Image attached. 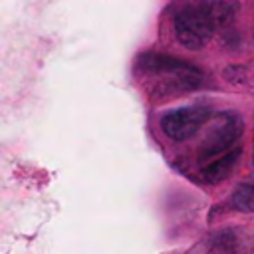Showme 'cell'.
Here are the masks:
<instances>
[{"label":"cell","instance_id":"cell-1","mask_svg":"<svg viewBox=\"0 0 254 254\" xmlns=\"http://www.w3.org/2000/svg\"><path fill=\"white\" fill-rule=\"evenodd\" d=\"M139 67L149 73L167 75L173 81V89H192L200 83L202 71L179 58L163 56V54H145L139 60Z\"/></svg>","mask_w":254,"mask_h":254},{"label":"cell","instance_id":"cell-2","mask_svg":"<svg viewBox=\"0 0 254 254\" xmlns=\"http://www.w3.org/2000/svg\"><path fill=\"white\" fill-rule=\"evenodd\" d=\"M214 22L208 18V14L196 6H187L175 16V34L177 40L189 48V50H200L214 32Z\"/></svg>","mask_w":254,"mask_h":254},{"label":"cell","instance_id":"cell-3","mask_svg":"<svg viewBox=\"0 0 254 254\" xmlns=\"http://www.w3.org/2000/svg\"><path fill=\"white\" fill-rule=\"evenodd\" d=\"M208 117H210V107L200 103L171 109L161 117V131L171 141H187L208 121Z\"/></svg>","mask_w":254,"mask_h":254},{"label":"cell","instance_id":"cell-4","mask_svg":"<svg viewBox=\"0 0 254 254\" xmlns=\"http://www.w3.org/2000/svg\"><path fill=\"white\" fill-rule=\"evenodd\" d=\"M240 133H242L240 117L234 113H226L224 117H220L214 123L210 133L204 137V141L198 149V159L200 161H214V157L218 159V157L230 153L228 149L236 143Z\"/></svg>","mask_w":254,"mask_h":254},{"label":"cell","instance_id":"cell-5","mask_svg":"<svg viewBox=\"0 0 254 254\" xmlns=\"http://www.w3.org/2000/svg\"><path fill=\"white\" fill-rule=\"evenodd\" d=\"M240 157V149H232L230 153L210 161L206 167H202V179L206 183H218L230 175V171L236 165V159Z\"/></svg>","mask_w":254,"mask_h":254},{"label":"cell","instance_id":"cell-6","mask_svg":"<svg viewBox=\"0 0 254 254\" xmlns=\"http://www.w3.org/2000/svg\"><path fill=\"white\" fill-rule=\"evenodd\" d=\"M200 8L208 14L214 26L230 24L236 14V4H230V2H206V4H200Z\"/></svg>","mask_w":254,"mask_h":254},{"label":"cell","instance_id":"cell-7","mask_svg":"<svg viewBox=\"0 0 254 254\" xmlns=\"http://www.w3.org/2000/svg\"><path fill=\"white\" fill-rule=\"evenodd\" d=\"M230 202L234 208L238 210H246V212H254V185H242L238 187L232 196Z\"/></svg>","mask_w":254,"mask_h":254}]
</instances>
